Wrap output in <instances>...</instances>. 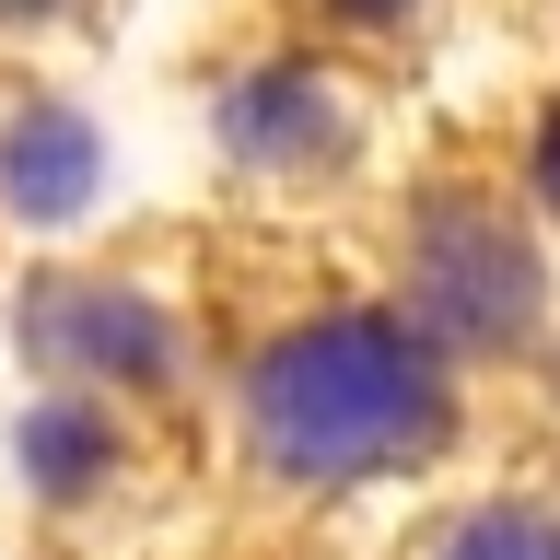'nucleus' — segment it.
<instances>
[{
	"label": "nucleus",
	"mask_w": 560,
	"mask_h": 560,
	"mask_svg": "<svg viewBox=\"0 0 560 560\" xmlns=\"http://www.w3.org/2000/svg\"><path fill=\"white\" fill-rule=\"evenodd\" d=\"M549 397H560V350H549Z\"/></svg>",
	"instance_id": "11"
},
{
	"label": "nucleus",
	"mask_w": 560,
	"mask_h": 560,
	"mask_svg": "<svg viewBox=\"0 0 560 560\" xmlns=\"http://www.w3.org/2000/svg\"><path fill=\"white\" fill-rule=\"evenodd\" d=\"M82 0H0V35H59Z\"/></svg>",
	"instance_id": "10"
},
{
	"label": "nucleus",
	"mask_w": 560,
	"mask_h": 560,
	"mask_svg": "<svg viewBox=\"0 0 560 560\" xmlns=\"http://www.w3.org/2000/svg\"><path fill=\"white\" fill-rule=\"evenodd\" d=\"M12 479L35 514H94L140 479V409L82 397V385H35L12 420Z\"/></svg>",
	"instance_id": "5"
},
{
	"label": "nucleus",
	"mask_w": 560,
	"mask_h": 560,
	"mask_svg": "<svg viewBox=\"0 0 560 560\" xmlns=\"http://www.w3.org/2000/svg\"><path fill=\"white\" fill-rule=\"evenodd\" d=\"M374 280L467 362V374H549L560 350V269H549V222L525 187L479 164H409L385 187L374 222Z\"/></svg>",
	"instance_id": "2"
},
{
	"label": "nucleus",
	"mask_w": 560,
	"mask_h": 560,
	"mask_svg": "<svg viewBox=\"0 0 560 560\" xmlns=\"http://www.w3.org/2000/svg\"><path fill=\"white\" fill-rule=\"evenodd\" d=\"M222 444L269 502H350L467 444V362L397 292H315L222 362Z\"/></svg>",
	"instance_id": "1"
},
{
	"label": "nucleus",
	"mask_w": 560,
	"mask_h": 560,
	"mask_svg": "<svg viewBox=\"0 0 560 560\" xmlns=\"http://www.w3.org/2000/svg\"><path fill=\"white\" fill-rule=\"evenodd\" d=\"M420 560H560V490L549 479L479 490V502H455V514L420 537Z\"/></svg>",
	"instance_id": "7"
},
{
	"label": "nucleus",
	"mask_w": 560,
	"mask_h": 560,
	"mask_svg": "<svg viewBox=\"0 0 560 560\" xmlns=\"http://www.w3.org/2000/svg\"><path fill=\"white\" fill-rule=\"evenodd\" d=\"M105 199V129L47 82L0 94V222L12 234H70Z\"/></svg>",
	"instance_id": "6"
},
{
	"label": "nucleus",
	"mask_w": 560,
	"mask_h": 560,
	"mask_svg": "<svg viewBox=\"0 0 560 560\" xmlns=\"http://www.w3.org/2000/svg\"><path fill=\"white\" fill-rule=\"evenodd\" d=\"M514 187L537 199V222L560 234V94L537 105V129H525V164H514Z\"/></svg>",
	"instance_id": "8"
},
{
	"label": "nucleus",
	"mask_w": 560,
	"mask_h": 560,
	"mask_svg": "<svg viewBox=\"0 0 560 560\" xmlns=\"http://www.w3.org/2000/svg\"><path fill=\"white\" fill-rule=\"evenodd\" d=\"M315 24H339V35H385V24H409V0H315Z\"/></svg>",
	"instance_id": "9"
},
{
	"label": "nucleus",
	"mask_w": 560,
	"mask_h": 560,
	"mask_svg": "<svg viewBox=\"0 0 560 560\" xmlns=\"http://www.w3.org/2000/svg\"><path fill=\"white\" fill-rule=\"evenodd\" d=\"M12 350L35 385H82V397H117L140 420L187 409V385H199L187 315L140 269H105V257H35L12 280Z\"/></svg>",
	"instance_id": "3"
},
{
	"label": "nucleus",
	"mask_w": 560,
	"mask_h": 560,
	"mask_svg": "<svg viewBox=\"0 0 560 560\" xmlns=\"http://www.w3.org/2000/svg\"><path fill=\"white\" fill-rule=\"evenodd\" d=\"M210 152L245 175V187H280V199H315V187H350L374 129H362V94H350L327 59H245L222 94H210Z\"/></svg>",
	"instance_id": "4"
}]
</instances>
